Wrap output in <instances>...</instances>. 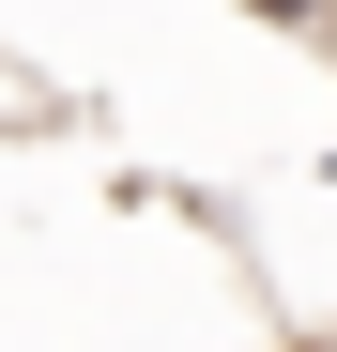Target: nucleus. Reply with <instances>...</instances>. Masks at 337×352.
Listing matches in <instances>:
<instances>
[{"label": "nucleus", "instance_id": "1", "mask_svg": "<svg viewBox=\"0 0 337 352\" xmlns=\"http://www.w3.org/2000/svg\"><path fill=\"white\" fill-rule=\"evenodd\" d=\"M261 16H322V0H261Z\"/></svg>", "mask_w": 337, "mask_h": 352}]
</instances>
